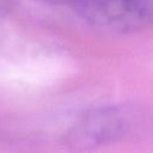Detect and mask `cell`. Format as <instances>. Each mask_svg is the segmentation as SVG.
<instances>
[{"instance_id": "1", "label": "cell", "mask_w": 153, "mask_h": 153, "mask_svg": "<svg viewBox=\"0 0 153 153\" xmlns=\"http://www.w3.org/2000/svg\"><path fill=\"white\" fill-rule=\"evenodd\" d=\"M69 6L87 24L111 32L143 30L152 18V0H71Z\"/></svg>"}, {"instance_id": "2", "label": "cell", "mask_w": 153, "mask_h": 153, "mask_svg": "<svg viewBox=\"0 0 153 153\" xmlns=\"http://www.w3.org/2000/svg\"><path fill=\"white\" fill-rule=\"evenodd\" d=\"M129 128L128 117L118 106H100L87 111L66 135L73 149L87 151L116 141Z\"/></svg>"}, {"instance_id": "3", "label": "cell", "mask_w": 153, "mask_h": 153, "mask_svg": "<svg viewBox=\"0 0 153 153\" xmlns=\"http://www.w3.org/2000/svg\"><path fill=\"white\" fill-rule=\"evenodd\" d=\"M11 0H0V22L10 13L11 11Z\"/></svg>"}, {"instance_id": "4", "label": "cell", "mask_w": 153, "mask_h": 153, "mask_svg": "<svg viewBox=\"0 0 153 153\" xmlns=\"http://www.w3.org/2000/svg\"><path fill=\"white\" fill-rule=\"evenodd\" d=\"M43 5H68L71 0H32Z\"/></svg>"}]
</instances>
